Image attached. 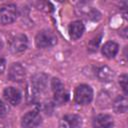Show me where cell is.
Masks as SVG:
<instances>
[{
	"label": "cell",
	"mask_w": 128,
	"mask_h": 128,
	"mask_svg": "<svg viewBox=\"0 0 128 128\" xmlns=\"http://www.w3.org/2000/svg\"><path fill=\"white\" fill-rule=\"evenodd\" d=\"M82 124L81 117L76 114H67L60 121V128H80Z\"/></svg>",
	"instance_id": "obj_9"
},
{
	"label": "cell",
	"mask_w": 128,
	"mask_h": 128,
	"mask_svg": "<svg viewBox=\"0 0 128 128\" xmlns=\"http://www.w3.org/2000/svg\"><path fill=\"white\" fill-rule=\"evenodd\" d=\"M3 96L4 98L13 106H17L20 104L22 100V94L21 92L16 89L15 87H6L3 91Z\"/></svg>",
	"instance_id": "obj_8"
},
{
	"label": "cell",
	"mask_w": 128,
	"mask_h": 128,
	"mask_svg": "<svg viewBox=\"0 0 128 128\" xmlns=\"http://www.w3.org/2000/svg\"><path fill=\"white\" fill-rule=\"evenodd\" d=\"M96 75L98 79L102 82H110L114 77V72L108 66H101L98 68Z\"/></svg>",
	"instance_id": "obj_14"
},
{
	"label": "cell",
	"mask_w": 128,
	"mask_h": 128,
	"mask_svg": "<svg viewBox=\"0 0 128 128\" xmlns=\"http://www.w3.org/2000/svg\"><path fill=\"white\" fill-rule=\"evenodd\" d=\"M6 114H7V107L0 99V117H4Z\"/></svg>",
	"instance_id": "obj_17"
},
{
	"label": "cell",
	"mask_w": 128,
	"mask_h": 128,
	"mask_svg": "<svg viewBox=\"0 0 128 128\" xmlns=\"http://www.w3.org/2000/svg\"><path fill=\"white\" fill-rule=\"evenodd\" d=\"M84 30H85L84 24L80 20H76V21L71 22L69 24V27H68V33H69V36L72 40L79 39L83 35Z\"/></svg>",
	"instance_id": "obj_11"
},
{
	"label": "cell",
	"mask_w": 128,
	"mask_h": 128,
	"mask_svg": "<svg viewBox=\"0 0 128 128\" xmlns=\"http://www.w3.org/2000/svg\"><path fill=\"white\" fill-rule=\"evenodd\" d=\"M113 125V118L108 114H99L95 116L92 121L93 128H112Z\"/></svg>",
	"instance_id": "obj_10"
},
{
	"label": "cell",
	"mask_w": 128,
	"mask_h": 128,
	"mask_svg": "<svg viewBox=\"0 0 128 128\" xmlns=\"http://www.w3.org/2000/svg\"><path fill=\"white\" fill-rule=\"evenodd\" d=\"M113 109L116 113H125L127 111V98L126 96H117L113 103Z\"/></svg>",
	"instance_id": "obj_15"
},
{
	"label": "cell",
	"mask_w": 128,
	"mask_h": 128,
	"mask_svg": "<svg viewBox=\"0 0 128 128\" xmlns=\"http://www.w3.org/2000/svg\"><path fill=\"white\" fill-rule=\"evenodd\" d=\"M6 64V62H5V60L3 59V58H0V74H2L3 72H4V70H5V65Z\"/></svg>",
	"instance_id": "obj_18"
},
{
	"label": "cell",
	"mask_w": 128,
	"mask_h": 128,
	"mask_svg": "<svg viewBox=\"0 0 128 128\" xmlns=\"http://www.w3.org/2000/svg\"><path fill=\"white\" fill-rule=\"evenodd\" d=\"M101 51H102V54L106 58L111 59L117 55V53L119 51V45L114 41H108L103 45Z\"/></svg>",
	"instance_id": "obj_13"
},
{
	"label": "cell",
	"mask_w": 128,
	"mask_h": 128,
	"mask_svg": "<svg viewBox=\"0 0 128 128\" xmlns=\"http://www.w3.org/2000/svg\"><path fill=\"white\" fill-rule=\"evenodd\" d=\"M47 79L48 77L44 73H38L34 75L31 79L32 89L36 92H42L47 87Z\"/></svg>",
	"instance_id": "obj_12"
},
{
	"label": "cell",
	"mask_w": 128,
	"mask_h": 128,
	"mask_svg": "<svg viewBox=\"0 0 128 128\" xmlns=\"http://www.w3.org/2000/svg\"><path fill=\"white\" fill-rule=\"evenodd\" d=\"M18 17V8L15 4H6L0 8V23L8 25L16 21Z\"/></svg>",
	"instance_id": "obj_4"
},
{
	"label": "cell",
	"mask_w": 128,
	"mask_h": 128,
	"mask_svg": "<svg viewBox=\"0 0 128 128\" xmlns=\"http://www.w3.org/2000/svg\"><path fill=\"white\" fill-rule=\"evenodd\" d=\"M51 88L54 94V101L58 105L66 103L69 99V93L66 91L64 84L59 78H53L51 80Z\"/></svg>",
	"instance_id": "obj_1"
},
{
	"label": "cell",
	"mask_w": 128,
	"mask_h": 128,
	"mask_svg": "<svg viewBox=\"0 0 128 128\" xmlns=\"http://www.w3.org/2000/svg\"><path fill=\"white\" fill-rule=\"evenodd\" d=\"M26 76V70L20 63H13L8 70V78L13 82H22Z\"/></svg>",
	"instance_id": "obj_7"
},
{
	"label": "cell",
	"mask_w": 128,
	"mask_h": 128,
	"mask_svg": "<svg viewBox=\"0 0 128 128\" xmlns=\"http://www.w3.org/2000/svg\"><path fill=\"white\" fill-rule=\"evenodd\" d=\"M119 84L124 92V95H126L127 94V75L126 74H123L119 77Z\"/></svg>",
	"instance_id": "obj_16"
},
{
	"label": "cell",
	"mask_w": 128,
	"mask_h": 128,
	"mask_svg": "<svg viewBox=\"0 0 128 128\" xmlns=\"http://www.w3.org/2000/svg\"><path fill=\"white\" fill-rule=\"evenodd\" d=\"M2 47H3V43H2V40H1V38H0V50L2 49Z\"/></svg>",
	"instance_id": "obj_19"
},
{
	"label": "cell",
	"mask_w": 128,
	"mask_h": 128,
	"mask_svg": "<svg viewBox=\"0 0 128 128\" xmlns=\"http://www.w3.org/2000/svg\"><path fill=\"white\" fill-rule=\"evenodd\" d=\"M28 47V39L26 35L19 34L15 36L10 43V51L13 54H19L24 52Z\"/></svg>",
	"instance_id": "obj_6"
},
{
	"label": "cell",
	"mask_w": 128,
	"mask_h": 128,
	"mask_svg": "<svg viewBox=\"0 0 128 128\" xmlns=\"http://www.w3.org/2000/svg\"><path fill=\"white\" fill-rule=\"evenodd\" d=\"M93 99V90L89 85L81 84L76 87L74 92V100L79 105H87Z\"/></svg>",
	"instance_id": "obj_2"
},
{
	"label": "cell",
	"mask_w": 128,
	"mask_h": 128,
	"mask_svg": "<svg viewBox=\"0 0 128 128\" xmlns=\"http://www.w3.org/2000/svg\"><path fill=\"white\" fill-rule=\"evenodd\" d=\"M42 122V117L40 113L36 110L29 111L25 113L21 118V125L24 128H35Z\"/></svg>",
	"instance_id": "obj_5"
},
{
	"label": "cell",
	"mask_w": 128,
	"mask_h": 128,
	"mask_svg": "<svg viewBox=\"0 0 128 128\" xmlns=\"http://www.w3.org/2000/svg\"><path fill=\"white\" fill-rule=\"evenodd\" d=\"M57 43L56 35L50 30H41L35 37V44L38 48H49Z\"/></svg>",
	"instance_id": "obj_3"
}]
</instances>
